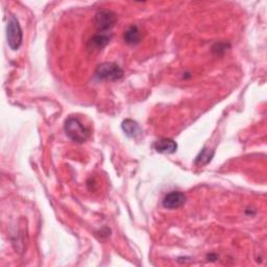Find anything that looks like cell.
Returning <instances> with one entry per match:
<instances>
[{
  "label": "cell",
  "mask_w": 267,
  "mask_h": 267,
  "mask_svg": "<svg viewBox=\"0 0 267 267\" xmlns=\"http://www.w3.org/2000/svg\"><path fill=\"white\" fill-rule=\"evenodd\" d=\"M65 133L77 143H84L90 135L89 130L76 117H69L65 121Z\"/></svg>",
  "instance_id": "cell-1"
},
{
  "label": "cell",
  "mask_w": 267,
  "mask_h": 267,
  "mask_svg": "<svg viewBox=\"0 0 267 267\" xmlns=\"http://www.w3.org/2000/svg\"><path fill=\"white\" fill-rule=\"evenodd\" d=\"M95 76L100 80H111V82H114V80H118L123 76V70L117 64L106 62L97 67Z\"/></svg>",
  "instance_id": "cell-2"
},
{
  "label": "cell",
  "mask_w": 267,
  "mask_h": 267,
  "mask_svg": "<svg viewBox=\"0 0 267 267\" xmlns=\"http://www.w3.org/2000/svg\"><path fill=\"white\" fill-rule=\"evenodd\" d=\"M6 37H7V43L11 49L17 50L20 48V46L22 44L23 34L19 22L15 17H11L7 23Z\"/></svg>",
  "instance_id": "cell-3"
},
{
  "label": "cell",
  "mask_w": 267,
  "mask_h": 267,
  "mask_svg": "<svg viewBox=\"0 0 267 267\" xmlns=\"http://www.w3.org/2000/svg\"><path fill=\"white\" fill-rule=\"evenodd\" d=\"M95 26L100 33H108L117 22V16L111 10H100L95 15Z\"/></svg>",
  "instance_id": "cell-4"
},
{
  "label": "cell",
  "mask_w": 267,
  "mask_h": 267,
  "mask_svg": "<svg viewBox=\"0 0 267 267\" xmlns=\"http://www.w3.org/2000/svg\"><path fill=\"white\" fill-rule=\"evenodd\" d=\"M186 203V195L179 191H172L168 193L163 200V206L166 209H178Z\"/></svg>",
  "instance_id": "cell-5"
},
{
  "label": "cell",
  "mask_w": 267,
  "mask_h": 267,
  "mask_svg": "<svg viewBox=\"0 0 267 267\" xmlns=\"http://www.w3.org/2000/svg\"><path fill=\"white\" fill-rule=\"evenodd\" d=\"M155 149L160 154H173L177 152L178 144L175 140L169 138H163L158 140L155 145Z\"/></svg>",
  "instance_id": "cell-6"
},
{
  "label": "cell",
  "mask_w": 267,
  "mask_h": 267,
  "mask_svg": "<svg viewBox=\"0 0 267 267\" xmlns=\"http://www.w3.org/2000/svg\"><path fill=\"white\" fill-rule=\"evenodd\" d=\"M111 41V34L108 33H100L98 32L94 37H92L88 42V47L94 50L102 49L103 47L110 43Z\"/></svg>",
  "instance_id": "cell-7"
},
{
  "label": "cell",
  "mask_w": 267,
  "mask_h": 267,
  "mask_svg": "<svg viewBox=\"0 0 267 267\" xmlns=\"http://www.w3.org/2000/svg\"><path fill=\"white\" fill-rule=\"evenodd\" d=\"M121 127H122V131L125 133V135L130 138L136 139L142 135V130L140 125L132 119H125L122 122Z\"/></svg>",
  "instance_id": "cell-8"
},
{
  "label": "cell",
  "mask_w": 267,
  "mask_h": 267,
  "mask_svg": "<svg viewBox=\"0 0 267 267\" xmlns=\"http://www.w3.org/2000/svg\"><path fill=\"white\" fill-rule=\"evenodd\" d=\"M141 37H142L141 31L136 25H132L123 34L124 42L129 45L139 44V42L141 41Z\"/></svg>",
  "instance_id": "cell-9"
},
{
  "label": "cell",
  "mask_w": 267,
  "mask_h": 267,
  "mask_svg": "<svg viewBox=\"0 0 267 267\" xmlns=\"http://www.w3.org/2000/svg\"><path fill=\"white\" fill-rule=\"evenodd\" d=\"M213 157H214V150H211V149L205 147L202 149V152L200 153V155L196 157L195 164L197 166L207 165L209 162L212 160Z\"/></svg>",
  "instance_id": "cell-10"
}]
</instances>
